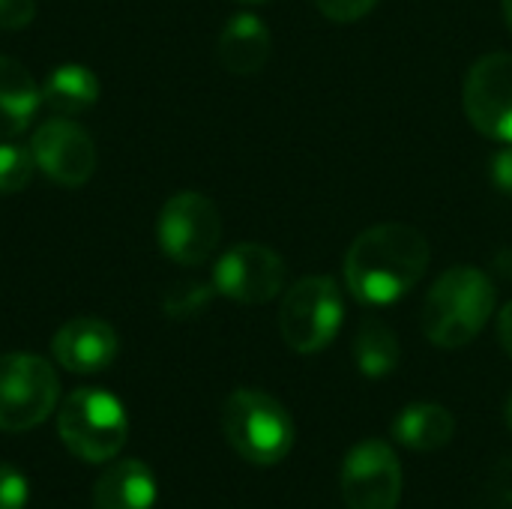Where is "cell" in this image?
<instances>
[{
  "mask_svg": "<svg viewBox=\"0 0 512 509\" xmlns=\"http://www.w3.org/2000/svg\"><path fill=\"white\" fill-rule=\"evenodd\" d=\"M429 258V240L414 225L381 222L366 228L345 255L348 291L366 306H390L423 279Z\"/></svg>",
  "mask_w": 512,
  "mask_h": 509,
  "instance_id": "6da1fadb",
  "label": "cell"
},
{
  "mask_svg": "<svg viewBox=\"0 0 512 509\" xmlns=\"http://www.w3.org/2000/svg\"><path fill=\"white\" fill-rule=\"evenodd\" d=\"M495 309L492 279L471 264H456L429 288L420 312L423 333L438 348H465L489 324Z\"/></svg>",
  "mask_w": 512,
  "mask_h": 509,
  "instance_id": "7a4b0ae2",
  "label": "cell"
},
{
  "mask_svg": "<svg viewBox=\"0 0 512 509\" xmlns=\"http://www.w3.org/2000/svg\"><path fill=\"white\" fill-rule=\"evenodd\" d=\"M222 432L237 456L276 465L294 447V420L279 399L261 390H234L222 408Z\"/></svg>",
  "mask_w": 512,
  "mask_h": 509,
  "instance_id": "3957f363",
  "label": "cell"
},
{
  "mask_svg": "<svg viewBox=\"0 0 512 509\" xmlns=\"http://www.w3.org/2000/svg\"><path fill=\"white\" fill-rule=\"evenodd\" d=\"M63 447L84 462H111L129 435V417L117 396L99 387L72 390L57 414Z\"/></svg>",
  "mask_w": 512,
  "mask_h": 509,
  "instance_id": "277c9868",
  "label": "cell"
},
{
  "mask_svg": "<svg viewBox=\"0 0 512 509\" xmlns=\"http://www.w3.org/2000/svg\"><path fill=\"white\" fill-rule=\"evenodd\" d=\"M345 318L342 291L330 276H306L288 288L279 309V330L291 351L318 354L324 351Z\"/></svg>",
  "mask_w": 512,
  "mask_h": 509,
  "instance_id": "5b68a950",
  "label": "cell"
},
{
  "mask_svg": "<svg viewBox=\"0 0 512 509\" xmlns=\"http://www.w3.org/2000/svg\"><path fill=\"white\" fill-rule=\"evenodd\" d=\"M60 378L36 354H0V432H30L54 411Z\"/></svg>",
  "mask_w": 512,
  "mask_h": 509,
  "instance_id": "8992f818",
  "label": "cell"
},
{
  "mask_svg": "<svg viewBox=\"0 0 512 509\" xmlns=\"http://www.w3.org/2000/svg\"><path fill=\"white\" fill-rule=\"evenodd\" d=\"M156 237H159L162 252L174 264L198 267L216 252L222 240L219 210L201 192H177L165 201L159 213Z\"/></svg>",
  "mask_w": 512,
  "mask_h": 509,
  "instance_id": "52a82bcc",
  "label": "cell"
},
{
  "mask_svg": "<svg viewBox=\"0 0 512 509\" xmlns=\"http://www.w3.org/2000/svg\"><path fill=\"white\" fill-rule=\"evenodd\" d=\"M339 486L348 509H396L402 498V465L396 450L381 438L354 444L342 459Z\"/></svg>",
  "mask_w": 512,
  "mask_h": 509,
  "instance_id": "ba28073f",
  "label": "cell"
},
{
  "mask_svg": "<svg viewBox=\"0 0 512 509\" xmlns=\"http://www.w3.org/2000/svg\"><path fill=\"white\" fill-rule=\"evenodd\" d=\"M462 105L474 129L492 141H512V54H483L465 78Z\"/></svg>",
  "mask_w": 512,
  "mask_h": 509,
  "instance_id": "9c48e42d",
  "label": "cell"
},
{
  "mask_svg": "<svg viewBox=\"0 0 512 509\" xmlns=\"http://www.w3.org/2000/svg\"><path fill=\"white\" fill-rule=\"evenodd\" d=\"M288 267L264 243H237L213 267V291L234 303L261 306L282 294Z\"/></svg>",
  "mask_w": 512,
  "mask_h": 509,
  "instance_id": "30bf717a",
  "label": "cell"
},
{
  "mask_svg": "<svg viewBox=\"0 0 512 509\" xmlns=\"http://www.w3.org/2000/svg\"><path fill=\"white\" fill-rule=\"evenodd\" d=\"M30 153L36 159V171L69 189L84 186L96 171L93 138L66 117L45 120L30 138Z\"/></svg>",
  "mask_w": 512,
  "mask_h": 509,
  "instance_id": "8fae6325",
  "label": "cell"
},
{
  "mask_svg": "<svg viewBox=\"0 0 512 509\" xmlns=\"http://www.w3.org/2000/svg\"><path fill=\"white\" fill-rule=\"evenodd\" d=\"M117 348L120 342H117L114 327L90 315L66 321L51 339L54 360L75 375H90V372L111 366L117 357Z\"/></svg>",
  "mask_w": 512,
  "mask_h": 509,
  "instance_id": "7c38bea8",
  "label": "cell"
},
{
  "mask_svg": "<svg viewBox=\"0 0 512 509\" xmlns=\"http://www.w3.org/2000/svg\"><path fill=\"white\" fill-rule=\"evenodd\" d=\"M273 51V39L267 24L252 15V12H240L234 15L225 30L219 33V63L231 72V75H255L264 69V63L270 60Z\"/></svg>",
  "mask_w": 512,
  "mask_h": 509,
  "instance_id": "4fadbf2b",
  "label": "cell"
},
{
  "mask_svg": "<svg viewBox=\"0 0 512 509\" xmlns=\"http://www.w3.org/2000/svg\"><path fill=\"white\" fill-rule=\"evenodd\" d=\"M159 495L156 477L144 462L123 459L99 474L93 486V509H153Z\"/></svg>",
  "mask_w": 512,
  "mask_h": 509,
  "instance_id": "5bb4252c",
  "label": "cell"
},
{
  "mask_svg": "<svg viewBox=\"0 0 512 509\" xmlns=\"http://www.w3.org/2000/svg\"><path fill=\"white\" fill-rule=\"evenodd\" d=\"M42 105V87L27 66L0 54V141L21 135Z\"/></svg>",
  "mask_w": 512,
  "mask_h": 509,
  "instance_id": "9a60e30c",
  "label": "cell"
},
{
  "mask_svg": "<svg viewBox=\"0 0 512 509\" xmlns=\"http://www.w3.org/2000/svg\"><path fill=\"white\" fill-rule=\"evenodd\" d=\"M393 435L402 447H408L414 453H435L453 441L456 420L447 408H441L435 402H417V405H408L396 417Z\"/></svg>",
  "mask_w": 512,
  "mask_h": 509,
  "instance_id": "2e32d148",
  "label": "cell"
},
{
  "mask_svg": "<svg viewBox=\"0 0 512 509\" xmlns=\"http://www.w3.org/2000/svg\"><path fill=\"white\" fill-rule=\"evenodd\" d=\"M99 99V81L96 75L81 63H63L57 66L48 81L42 84V105L54 114H81L93 108Z\"/></svg>",
  "mask_w": 512,
  "mask_h": 509,
  "instance_id": "e0dca14e",
  "label": "cell"
},
{
  "mask_svg": "<svg viewBox=\"0 0 512 509\" xmlns=\"http://www.w3.org/2000/svg\"><path fill=\"white\" fill-rule=\"evenodd\" d=\"M354 360L366 378H384L399 366V339L381 318H366L354 339Z\"/></svg>",
  "mask_w": 512,
  "mask_h": 509,
  "instance_id": "ac0fdd59",
  "label": "cell"
},
{
  "mask_svg": "<svg viewBox=\"0 0 512 509\" xmlns=\"http://www.w3.org/2000/svg\"><path fill=\"white\" fill-rule=\"evenodd\" d=\"M36 174V159L30 144L21 147L15 141H0V195L21 192Z\"/></svg>",
  "mask_w": 512,
  "mask_h": 509,
  "instance_id": "d6986e66",
  "label": "cell"
},
{
  "mask_svg": "<svg viewBox=\"0 0 512 509\" xmlns=\"http://www.w3.org/2000/svg\"><path fill=\"white\" fill-rule=\"evenodd\" d=\"M213 291L207 285H198V282H183V285H174L165 300H162V309L171 315V318H192L198 315L207 303H210Z\"/></svg>",
  "mask_w": 512,
  "mask_h": 509,
  "instance_id": "ffe728a7",
  "label": "cell"
},
{
  "mask_svg": "<svg viewBox=\"0 0 512 509\" xmlns=\"http://www.w3.org/2000/svg\"><path fill=\"white\" fill-rule=\"evenodd\" d=\"M27 495H30V486L24 474L12 465H0V509H24Z\"/></svg>",
  "mask_w": 512,
  "mask_h": 509,
  "instance_id": "44dd1931",
  "label": "cell"
},
{
  "mask_svg": "<svg viewBox=\"0 0 512 509\" xmlns=\"http://www.w3.org/2000/svg\"><path fill=\"white\" fill-rule=\"evenodd\" d=\"M312 3L318 6L321 15H327L330 21H342V24L360 21L378 6V0H312Z\"/></svg>",
  "mask_w": 512,
  "mask_h": 509,
  "instance_id": "7402d4cb",
  "label": "cell"
},
{
  "mask_svg": "<svg viewBox=\"0 0 512 509\" xmlns=\"http://www.w3.org/2000/svg\"><path fill=\"white\" fill-rule=\"evenodd\" d=\"M36 18V0H0V30H24Z\"/></svg>",
  "mask_w": 512,
  "mask_h": 509,
  "instance_id": "603a6c76",
  "label": "cell"
},
{
  "mask_svg": "<svg viewBox=\"0 0 512 509\" xmlns=\"http://www.w3.org/2000/svg\"><path fill=\"white\" fill-rule=\"evenodd\" d=\"M492 180L501 192L512 195V141L492 156Z\"/></svg>",
  "mask_w": 512,
  "mask_h": 509,
  "instance_id": "cb8c5ba5",
  "label": "cell"
},
{
  "mask_svg": "<svg viewBox=\"0 0 512 509\" xmlns=\"http://www.w3.org/2000/svg\"><path fill=\"white\" fill-rule=\"evenodd\" d=\"M498 339H501L504 351L512 357V303H507L498 315Z\"/></svg>",
  "mask_w": 512,
  "mask_h": 509,
  "instance_id": "d4e9b609",
  "label": "cell"
},
{
  "mask_svg": "<svg viewBox=\"0 0 512 509\" xmlns=\"http://www.w3.org/2000/svg\"><path fill=\"white\" fill-rule=\"evenodd\" d=\"M504 18H507V27L512 33V0H504Z\"/></svg>",
  "mask_w": 512,
  "mask_h": 509,
  "instance_id": "484cf974",
  "label": "cell"
},
{
  "mask_svg": "<svg viewBox=\"0 0 512 509\" xmlns=\"http://www.w3.org/2000/svg\"><path fill=\"white\" fill-rule=\"evenodd\" d=\"M504 420H507V426L512 429V396L507 399V411H504Z\"/></svg>",
  "mask_w": 512,
  "mask_h": 509,
  "instance_id": "4316f807",
  "label": "cell"
},
{
  "mask_svg": "<svg viewBox=\"0 0 512 509\" xmlns=\"http://www.w3.org/2000/svg\"><path fill=\"white\" fill-rule=\"evenodd\" d=\"M237 3H246V6H258V3H270V0H237Z\"/></svg>",
  "mask_w": 512,
  "mask_h": 509,
  "instance_id": "83f0119b",
  "label": "cell"
}]
</instances>
